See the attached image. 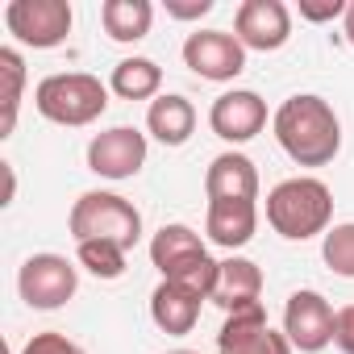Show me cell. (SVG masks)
<instances>
[{"instance_id":"1","label":"cell","mask_w":354,"mask_h":354,"mask_svg":"<svg viewBox=\"0 0 354 354\" xmlns=\"http://www.w3.org/2000/svg\"><path fill=\"white\" fill-rule=\"evenodd\" d=\"M271 129H275L279 150L296 167H325L342 150V121H337L333 104L325 96H313V92L288 96L275 109Z\"/></svg>"},{"instance_id":"2","label":"cell","mask_w":354,"mask_h":354,"mask_svg":"<svg viewBox=\"0 0 354 354\" xmlns=\"http://www.w3.org/2000/svg\"><path fill=\"white\" fill-rule=\"evenodd\" d=\"M333 221V192L317 175H292L267 192V225L288 242H308L329 234Z\"/></svg>"},{"instance_id":"3","label":"cell","mask_w":354,"mask_h":354,"mask_svg":"<svg viewBox=\"0 0 354 354\" xmlns=\"http://www.w3.org/2000/svg\"><path fill=\"white\" fill-rule=\"evenodd\" d=\"M150 263L158 267L162 279L184 283L188 292L213 300L221 263L209 259V250H205V242H201V234H196L192 225H180V221H175V225H162V230L150 238Z\"/></svg>"},{"instance_id":"4","label":"cell","mask_w":354,"mask_h":354,"mask_svg":"<svg viewBox=\"0 0 354 354\" xmlns=\"http://www.w3.org/2000/svg\"><path fill=\"white\" fill-rule=\"evenodd\" d=\"M34 109L55 125L80 129V125H92L96 117H104L109 88L92 71H59L34 88Z\"/></svg>"},{"instance_id":"5","label":"cell","mask_w":354,"mask_h":354,"mask_svg":"<svg viewBox=\"0 0 354 354\" xmlns=\"http://www.w3.org/2000/svg\"><path fill=\"white\" fill-rule=\"evenodd\" d=\"M67 230H71L75 242L104 238V242H117V246L133 250L138 238H142V213L117 192H84L67 213Z\"/></svg>"},{"instance_id":"6","label":"cell","mask_w":354,"mask_h":354,"mask_svg":"<svg viewBox=\"0 0 354 354\" xmlns=\"http://www.w3.org/2000/svg\"><path fill=\"white\" fill-rule=\"evenodd\" d=\"M71 5L67 0H9L5 5V26L21 46L34 50H55L71 34Z\"/></svg>"},{"instance_id":"7","label":"cell","mask_w":354,"mask_h":354,"mask_svg":"<svg viewBox=\"0 0 354 354\" xmlns=\"http://www.w3.org/2000/svg\"><path fill=\"white\" fill-rule=\"evenodd\" d=\"M75 288H80V267L71 259H63V254H50V250L46 254H30L21 263V271H17L21 300L30 308H42V313L63 308L75 296Z\"/></svg>"},{"instance_id":"8","label":"cell","mask_w":354,"mask_h":354,"mask_svg":"<svg viewBox=\"0 0 354 354\" xmlns=\"http://www.w3.org/2000/svg\"><path fill=\"white\" fill-rule=\"evenodd\" d=\"M184 67L209 84H230L246 71V46L225 30H196L184 42Z\"/></svg>"},{"instance_id":"9","label":"cell","mask_w":354,"mask_h":354,"mask_svg":"<svg viewBox=\"0 0 354 354\" xmlns=\"http://www.w3.org/2000/svg\"><path fill=\"white\" fill-rule=\"evenodd\" d=\"M333 321H337L333 304L313 288L292 292L283 304V337L292 342V350H304V354L325 350L333 342Z\"/></svg>"},{"instance_id":"10","label":"cell","mask_w":354,"mask_h":354,"mask_svg":"<svg viewBox=\"0 0 354 354\" xmlns=\"http://www.w3.org/2000/svg\"><path fill=\"white\" fill-rule=\"evenodd\" d=\"M146 133L133 125H113L88 142V171H96L100 180H133L146 167Z\"/></svg>"},{"instance_id":"11","label":"cell","mask_w":354,"mask_h":354,"mask_svg":"<svg viewBox=\"0 0 354 354\" xmlns=\"http://www.w3.org/2000/svg\"><path fill=\"white\" fill-rule=\"evenodd\" d=\"M234 38L259 55L283 50L292 38V9L283 0H242L234 13Z\"/></svg>"},{"instance_id":"12","label":"cell","mask_w":354,"mask_h":354,"mask_svg":"<svg viewBox=\"0 0 354 354\" xmlns=\"http://www.w3.org/2000/svg\"><path fill=\"white\" fill-rule=\"evenodd\" d=\"M217 354H292V342L267 325L263 304H250V308L225 313V325L217 333Z\"/></svg>"},{"instance_id":"13","label":"cell","mask_w":354,"mask_h":354,"mask_svg":"<svg viewBox=\"0 0 354 354\" xmlns=\"http://www.w3.org/2000/svg\"><path fill=\"white\" fill-rule=\"evenodd\" d=\"M209 129L221 138V142H250L267 129V100L250 88H234V92H221L209 109Z\"/></svg>"},{"instance_id":"14","label":"cell","mask_w":354,"mask_h":354,"mask_svg":"<svg viewBox=\"0 0 354 354\" xmlns=\"http://www.w3.org/2000/svg\"><path fill=\"white\" fill-rule=\"evenodd\" d=\"M205 196L209 201H259V167L238 150L217 154L205 171Z\"/></svg>"},{"instance_id":"15","label":"cell","mask_w":354,"mask_h":354,"mask_svg":"<svg viewBox=\"0 0 354 354\" xmlns=\"http://www.w3.org/2000/svg\"><path fill=\"white\" fill-rule=\"evenodd\" d=\"M201 304H205V296L188 292L184 283L162 279V283L150 292V321H154L162 333H171V337H184V333L196 329V321H201Z\"/></svg>"},{"instance_id":"16","label":"cell","mask_w":354,"mask_h":354,"mask_svg":"<svg viewBox=\"0 0 354 354\" xmlns=\"http://www.w3.org/2000/svg\"><path fill=\"white\" fill-rule=\"evenodd\" d=\"M259 230V205L254 201H209L205 234L221 250H242Z\"/></svg>"},{"instance_id":"17","label":"cell","mask_w":354,"mask_h":354,"mask_svg":"<svg viewBox=\"0 0 354 354\" xmlns=\"http://www.w3.org/2000/svg\"><path fill=\"white\" fill-rule=\"evenodd\" d=\"M263 271L259 263L242 259V254H230L217 271V288H213V304L225 308V313H238V308H250V304H263Z\"/></svg>"},{"instance_id":"18","label":"cell","mask_w":354,"mask_h":354,"mask_svg":"<svg viewBox=\"0 0 354 354\" xmlns=\"http://www.w3.org/2000/svg\"><path fill=\"white\" fill-rule=\"evenodd\" d=\"M146 133L162 146H184L196 133V109L188 96L180 92H162L158 100H150L146 109Z\"/></svg>"},{"instance_id":"19","label":"cell","mask_w":354,"mask_h":354,"mask_svg":"<svg viewBox=\"0 0 354 354\" xmlns=\"http://www.w3.org/2000/svg\"><path fill=\"white\" fill-rule=\"evenodd\" d=\"M100 26L113 42H142L154 26V5L150 0H104Z\"/></svg>"},{"instance_id":"20","label":"cell","mask_w":354,"mask_h":354,"mask_svg":"<svg viewBox=\"0 0 354 354\" xmlns=\"http://www.w3.org/2000/svg\"><path fill=\"white\" fill-rule=\"evenodd\" d=\"M158 88H162V67L142 55L121 59L109 75V92L121 100H158Z\"/></svg>"},{"instance_id":"21","label":"cell","mask_w":354,"mask_h":354,"mask_svg":"<svg viewBox=\"0 0 354 354\" xmlns=\"http://www.w3.org/2000/svg\"><path fill=\"white\" fill-rule=\"evenodd\" d=\"M125 246L117 242H104V238H92V242H75V263L84 271H92L96 279H121L125 275Z\"/></svg>"},{"instance_id":"22","label":"cell","mask_w":354,"mask_h":354,"mask_svg":"<svg viewBox=\"0 0 354 354\" xmlns=\"http://www.w3.org/2000/svg\"><path fill=\"white\" fill-rule=\"evenodd\" d=\"M0 75H5V121H0V138H9L17 125V109H21V88H26V63L13 46L0 50Z\"/></svg>"},{"instance_id":"23","label":"cell","mask_w":354,"mask_h":354,"mask_svg":"<svg viewBox=\"0 0 354 354\" xmlns=\"http://www.w3.org/2000/svg\"><path fill=\"white\" fill-rule=\"evenodd\" d=\"M321 259L333 275L342 279H354V221H342V225H329L325 242H321Z\"/></svg>"},{"instance_id":"24","label":"cell","mask_w":354,"mask_h":354,"mask_svg":"<svg viewBox=\"0 0 354 354\" xmlns=\"http://www.w3.org/2000/svg\"><path fill=\"white\" fill-rule=\"evenodd\" d=\"M21 354H84V346H75L67 333H34L26 346H21Z\"/></svg>"},{"instance_id":"25","label":"cell","mask_w":354,"mask_h":354,"mask_svg":"<svg viewBox=\"0 0 354 354\" xmlns=\"http://www.w3.org/2000/svg\"><path fill=\"white\" fill-rule=\"evenodd\" d=\"M333 346L342 354H354V304L337 308V321H333Z\"/></svg>"},{"instance_id":"26","label":"cell","mask_w":354,"mask_h":354,"mask_svg":"<svg viewBox=\"0 0 354 354\" xmlns=\"http://www.w3.org/2000/svg\"><path fill=\"white\" fill-rule=\"evenodd\" d=\"M346 0H325V5H313V0H300V17L304 21H333V17H346Z\"/></svg>"},{"instance_id":"27","label":"cell","mask_w":354,"mask_h":354,"mask_svg":"<svg viewBox=\"0 0 354 354\" xmlns=\"http://www.w3.org/2000/svg\"><path fill=\"white\" fill-rule=\"evenodd\" d=\"M205 13H213V0H167V17L175 21H196Z\"/></svg>"},{"instance_id":"28","label":"cell","mask_w":354,"mask_h":354,"mask_svg":"<svg viewBox=\"0 0 354 354\" xmlns=\"http://www.w3.org/2000/svg\"><path fill=\"white\" fill-rule=\"evenodd\" d=\"M342 30H346V42L354 46V0H350V9H346V17H342Z\"/></svg>"},{"instance_id":"29","label":"cell","mask_w":354,"mask_h":354,"mask_svg":"<svg viewBox=\"0 0 354 354\" xmlns=\"http://www.w3.org/2000/svg\"><path fill=\"white\" fill-rule=\"evenodd\" d=\"M167 354H201V350H167Z\"/></svg>"}]
</instances>
